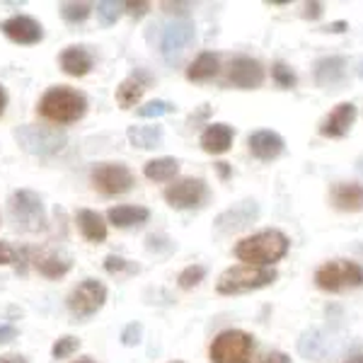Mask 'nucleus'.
Segmentation results:
<instances>
[{
    "instance_id": "28",
    "label": "nucleus",
    "mask_w": 363,
    "mask_h": 363,
    "mask_svg": "<svg viewBox=\"0 0 363 363\" xmlns=\"http://www.w3.org/2000/svg\"><path fill=\"white\" fill-rule=\"evenodd\" d=\"M128 140L131 145L143 150L157 148L162 143V128L160 126H128Z\"/></svg>"
},
{
    "instance_id": "23",
    "label": "nucleus",
    "mask_w": 363,
    "mask_h": 363,
    "mask_svg": "<svg viewBox=\"0 0 363 363\" xmlns=\"http://www.w3.org/2000/svg\"><path fill=\"white\" fill-rule=\"evenodd\" d=\"M75 220H78V228L85 240H90V242H104L107 240V223H104L102 216L95 213V211H87V208L78 211Z\"/></svg>"
},
{
    "instance_id": "36",
    "label": "nucleus",
    "mask_w": 363,
    "mask_h": 363,
    "mask_svg": "<svg viewBox=\"0 0 363 363\" xmlns=\"http://www.w3.org/2000/svg\"><path fill=\"white\" fill-rule=\"evenodd\" d=\"M145 247H148V252H155V255H169V252H174V242L165 235H150L145 240Z\"/></svg>"
},
{
    "instance_id": "27",
    "label": "nucleus",
    "mask_w": 363,
    "mask_h": 363,
    "mask_svg": "<svg viewBox=\"0 0 363 363\" xmlns=\"http://www.w3.org/2000/svg\"><path fill=\"white\" fill-rule=\"evenodd\" d=\"M179 172V160L177 157H155V160L145 162L143 174L150 182H167Z\"/></svg>"
},
{
    "instance_id": "10",
    "label": "nucleus",
    "mask_w": 363,
    "mask_h": 363,
    "mask_svg": "<svg viewBox=\"0 0 363 363\" xmlns=\"http://www.w3.org/2000/svg\"><path fill=\"white\" fill-rule=\"evenodd\" d=\"M107 301V289H104L102 281L97 279H85L80 286H75L68 296V310L78 320L92 318L99 308Z\"/></svg>"
},
{
    "instance_id": "33",
    "label": "nucleus",
    "mask_w": 363,
    "mask_h": 363,
    "mask_svg": "<svg viewBox=\"0 0 363 363\" xmlns=\"http://www.w3.org/2000/svg\"><path fill=\"white\" fill-rule=\"evenodd\" d=\"M272 78H274V83L279 87H284V90H291V87H296V83H298V75L286 66L284 61H277L272 66Z\"/></svg>"
},
{
    "instance_id": "17",
    "label": "nucleus",
    "mask_w": 363,
    "mask_h": 363,
    "mask_svg": "<svg viewBox=\"0 0 363 363\" xmlns=\"http://www.w3.org/2000/svg\"><path fill=\"white\" fill-rule=\"evenodd\" d=\"M330 201L342 213H359V211H363V184H359V182H337L330 189Z\"/></svg>"
},
{
    "instance_id": "24",
    "label": "nucleus",
    "mask_w": 363,
    "mask_h": 363,
    "mask_svg": "<svg viewBox=\"0 0 363 363\" xmlns=\"http://www.w3.org/2000/svg\"><path fill=\"white\" fill-rule=\"evenodd\" d=\"M145 85H148V78H145L143 73L126 78L124 83L116 87V102H119L124 109L133 107V104H138L140 97H143V92H145Z\"/></svg>"
},
{
    "instance_id": "19",
    "label": "nucleus",
    "mask_w": 363,
    "mask_h": 363,
    "mask_svg": "<svg viewBox=\"0 0 363 363\" xmlns=\"http://www.w3.org/2000/svg\"><path fill=\"white\" fill-rule=\"evenodd\" d=\"M347 73V58L344 56H325L315 63V83L320 87H335L344 80Z\"/></svg>"
},
{
    "instance_id": "6",
    "label": "nucleus",
    "mask_w": 363,
    "mask_h": 363,
    "mask_svg": "<svg viewBox=\"0 0 363 363\" xmlns=\"http://www.w3.org/2000/svg\"><path fill=\"white\" fill-rule=\"evenodd\" d=\"M255 337L242 330H225L211 344V363H250L255 354Z\"/></svg>"
},
{
    "instance_id": "32",
    "label": "nucleus",
    "mask_w": 363,
    "mask_h": 363,
    "mask_svg": "<svg viewBox=\"0 0 363 363\" xmlns=\"http://www.w3.org/2000/svg\"><path fill=\"white\" fill-rule=\"evenodd\" d=\"M203 279H206V267L191 264V267H186L184 272H182L179 277H177V284H179V289L189 291V289H194V286L201 284Z\"/></svg>"
},
{
    "instance_id": "7",
    "label": "nucleus",
    "mask_w": 363,
    "mask_h": 363,
    "mask_svg": "<svg viewBox=\"0 0 363 363\" xmlns=\"http://www.w3.org/2000/svg\"><path fill=\"white\" fill-rule=\"evenodd\" d=\"M347 339L332 330H306L298 339V354L313 363H327L342 356Z\"/></svg>"
},
{
    "instance_id": "3",
    "label": "nucleus",
    "mask_w": 363,
    "mask_h": 363,
    "mask_svg": "<svg viewBox=\"0 0 363 363\" xmlns=\"http://www.w3.org/2000/svg\"><path fill=\"white\" fill-rule=\"evenodd\" d=\"M277 279H279V274H277V269H272V267L240 264V267L225 269V272L220 274L218 284H216V291H218L220 296H238V294H247V291L272 286Z\"/></svg>"
},
{
    "instance_id": "42",
    "label": "nucleus",
    "mask_w": 363,
    "mask_h": 363,
    "mask_svg": "<svg viewBox=\"0 0 363 363\" xmlns=\"http://www.w3.org/2000/svg\"><path fill=\"white\" fill-rule=\"evenodd\" d=\"M322 10H325L322 3H306V13H303V17H306V20H320Z\"/></svg>"
},
{
    "instance_id": "53",
    "label": "nucleus",
    "mask_w": 363,
    "mask_h": 363,
    "mask_svg": "<svg viewBox=\"0 0 363 363\" xmlns=\"http://www.w3.org/2000/svg\"><path fill=\"white\" fill-rule=\"evenodd\" d=\"M361 252H363V245H361Z\"/></svg>"
},
{
    "instance_id": "26",
    "label": "nucleus",
    "mask_w": 363,
    "mask_h": 363,
    "mask_svg": "<svg viewBox=\"0 0 363 363\" xmlns=\"http://www.w3.org/2000/svg\"><path fill=\"white\" fill-rule=\"evenodd\" d=\"M218 70H220L218 56L206 51V54H201L189 68H186V78H189L191 83H203V80H211L213 75H218Z\"/></svg>"
},
{
    "instance_id": "40",
    "label": "nucleus",
    "mask_w": 363,
    "mask_h": 363,
    "mask_svg": "<svg viewBox=\"0 0 363 363\" xmlns=\"http://www.w3.org/2000/svg\"><path fill=\"white\" fill-rule=\"evenodd\" d=\"M191 8H194L191 3H162V10L169 15H186Z\"/></svg>"
},
{
    "instance_id": "14",
    "label": "nucleus",
    "mask_w": 363,
    "mask_h": 363,
    "mask_svg": "<svg viewBox=\"0 0 363 363\" xmlns=\"http://www.w3.org/2000/svg\"><path fill=\"white\" fill-rule=\"evenodd\" d=\"M228 83L240 87V90H257L264 83V68L257 58L238 56L230 63V70H228Z\"/></svg>"
},
{
    "instance_id": "22",
    "label": "nucleus",
    "mask_w": 363,
    "mask_h": 363,
    "mask_svg": "<svg viewBox=\"0 0 363 363\" xmlns=\"http://www.w3.org/2000/svg\"><path fill=\"white\" fill-rule=\"evenodd\" d=\"M32 262L39 269V274H44L46 279H58L70 272V259L56 255V252H37L32 257Z\"/></svg>"
},
{
    "instance_id": "34",
    "label": "nucleus",
    "mask_w": 363,
    "mask_h": 363,
    "mask_svg": "<svg viewBox=\"0 0 363 363\" xmlns=\"http://www.w3.org/2000/svg\"><path fill=\"white\" fill-rule=\"evenodd\" d=\"M78 347H80V339H75V337H61L54 344L51 354H54V359H68L70 354H75V351H78Z\"/></svg>"
},
{
    "instance_id": "11",
    "label": "nucleus",
    "mask_w": 363,
    "mask_h": 363,
    "mask_svg": "<svg viewBox=\"0 0 363 363\" xmlns=\"http://www.w3.org/2000/svg\"><path fill=\"white\" fill-rule=\"evenodd\" d=\"M165 201L172 208H201L208 201V186L199 177H184L177 179L165 189Z\"/></svg>"
},
{
    "instance_id": "49",
    "label": "nucleus",
    "mask_w": 363,
    "mask_h": 363,
    "mask_svg": "<svg viewBox=\"0 0 363 363\" xmlns=\"http://www.w3.org/2000/svg\"><path fill=\"white\" fill-rule=\"evenodd\" d=\"M356 169H359V172L363 174V155L359 157V160H356Z\"/></svg>"
},
{
    "instance_id": "52",
    "label": "nucleus",
    "mask_w": 363,
    "mask_h": 363,
    "mask_svg": "<svg viewBox=\"0 0 363 363\" xmlns=\"http://www.w3.org/2000/svg\"><path fill=\"white\" fill-rule=\"evenodd\" d=\"M172 363H184V361H172Z\"/></svg>"
},
{
    "instance_id": "12",
    "label": "nucleus",
    "mask_w": 363,
    "mask_h": 363,
    "mask_svg": "<svg viewBox=\"0 0 363 363\" xmlns=\"http://www.w3.org/2000/svg\"><path fill=\"white\" fill-rule=\"evenodd\" d=\"M194 39H196L194 22H189V20L169 22V25L162 27V32H160V54L165 56L169 63L177 61L182 56V51L194 42Z\"/></svg>"
},
{
    "instance_id": "48",
    "label": "nucleus",
    "mask_w": 363,
    "mask_h": 363,
    "mask_svg": "<svg viewBox=\"0 0 363 363\" xmlns=\"http://www.w3.org/2000/svg\"><path fill=\"white\" fill-rule=\"evenodd\" d=\"M5 104H8V95H5V87L0 85V116L5 112Z\"/></svg>"
},
{
    "instance_id": "21",
    "label": "nucleus",
    "mask_w": 363,
    "mask_h": 363,
    "mask_svg": "<svg viewBox=\"0 0 363 363\" xmlns=\"http://www.w3.org/2000/svg\"><path fill=\"white\" fill-rule=\"evenodd\" d=\"M61 68L66 70L68 75H87L92 68V56L85 46H68L66 51L61 54Z\"/></svg>"
},
{
    "instance_id": "41",
    "label": "nucleus",
    "mask_w": 363,
    "mask_h": 363,
    "mask_svg": "<svg viewBox=\"0 0 363 363\" xmlns=\"http://www.w3.org/2000/svg\"><path fill=\"white\" fill-rule=\"evenodd\" d=\"M17 259V252L8 242H0V264H13Z\"/></svg>"
},
{
    "instance_id": "50",
    "label": "nucleus",
    "mask_w": 363,
    "mask_h": 363,
    "mask_svg": "<svg viewBox=\"0 0 363 363\" xmlns=\"http://www.w3.org/2000/svg\"><path fill=\"white\" fill-rule=\"evenodd\" d=\"M73 363H95L90 359V356H83V359H78V361H73Z\"/></svg>"
},
{
    "instance_id": "37",
    "label": "nucleus",
    "mask_w": 363,
    "mask_h": 363,
    "mask_svg": "<svg viewBox=\"0 0 363 363\" xmlns=\"http://www.w3.org/2000/svg\"><path fill=\"white\" fill-rule=\"evenodd\" d=\"M140 335H143V327H140L138 322H131V325H126L124 332H121V344H124V347H136L140 342Z\"/></svg>"
},
{
    "instance_id": "13",
    "label": "nucleus",
    "mask_w": 363,
    "mask_h": 363,
    "mask_svg": "<svg viewBox=\"0 0 363 363\" xmlns=\"http://www.w3.org/2000/svg\"><path fill=\"white\" fill-rule=\"evenodd\" d=\"M257 218H259V203H257L255 199H245V201L235 203L233 208L216 216L213 228L218 233H238L252 225Z\"/></svg>"
},
{
    "instance_id": "35",
    "label": "nucleus",
    "mask_w": 363,
    "mask_h": 363,
    "mask_svg": "<svg viewBox=\"0 0 363 363\" xmlns=\"http://www.w3.org/2000/svg\"><path fill=\"white\" fill-rule=\"evenodd\" d=\"M104 269H107L109 274H121V272L136 274L138 272L136 264H131L128 259H124V257H116V255H109L107 259H104Z\"/></svg>"
},
{
    "instance_id": "8",
    "label": "nucleus",
    "mask_w": 363,
    "mask_h": 363,
    "mask_svg": "<svg viewBox=\"0 0 363 363\" xmlns=\"http://www.w3.org/2000/svg\"><path fill=\"white\" fill-rule=\"evenodd\" d=\"M15 140L20 143L22 150L32 155H56L66 148L68 138L66 133L56 131V128H44V126H34V124H25L15 128Z\"/></svg>"
},
{
    "instance_id": "45",
    "label": "nucleus",
    "mask_w": 363,
    "mask_h": 363,
    "mask_svg": "<svg viewBox=\"0 0 363 363\" xmlns=\"http://www.w3.org/2000/svg\"><path fill=\"white\" fill-rule=\"evenodd\" d=\"M0 363H27V359L20 354H5V356H0Z\"/></svg>"
},
{
    "instance_id": "15",
    "label": "nucleus",
    "mask_w": 363,
    "mask_h": 363,
    "mask_svg": "<svg viewBox=\"0 0 363 363\" xmlns=\"http://www.w3.org/2000/svg\"><path fill=\"white\" fill-rule=\"evenodd\" d=\"M356 121V107L351 102H339L325 119L320 121L318 133L325 138H344Z\"/></svg>"
},
{
    "instance_id": "39",
    "label": "nucleus",
    "mask_w": 363,
    "mask_h": 363,
    "mask_svg": "<svg viewBox=\"0 0 363 363\" xmlns=\"http://www.w3.org/2000/svg\"><path fill=\"white\" fill-rule=\"evenodd\" d=\"M257 363H294V361H291V356L284 354V351H269V354L262 356Z\"/></svg>"
},
{
    "instance_id": "29",
    "label": "nucleus",
    "mask_w": 363,
    "mask_h": 363,
    "mask_svg": "<svg viewBox=\"0 0 363 363\" xmlns=\"http://www.w3.org/2000/svg\"><path fill=\"white\" fill-rule=\"evenodd\" d=\"M121 13H124V3H114V0H102V3H97V17L104 27L114 25L121 17Z\"/></svg>"
},
{
    "instance_id": "2",
    "label": "nucleus",
    "mask_w": 363,
    "mask_h": 363,
    "mask_svg": "<svg viewBox=\"0 0 363 363\" xmlns=\"http://www.w3.org/2000/svg\"><path fill=\"white\" fill-rule=\"evenodd\" d=\"M87 112V99L83 92L73 90V87H51L39 99V114L51 124H73V121L83 119Z\"/></svg>"
},
{
    "instance_id": "38",
    "label": "nucleus",
    "mask_w": 363,
    "mask_h": 363,
    "mask_svg": "<svg viewBox=\"0 0 363 363\" xmlns=\"http://www.w3.org/2000/svg\"><path fill=\"white\" fill-rule=\"evenodd\" d=\"M124 10L131 17H136V20H140L143 15H148L150 10V3H124Z\"/></svg>"
},
{
    "instance_id": "51",
    "label": "nucleus",
    "mask_w": 363,
    "mask_h": 363,
    "mask_svg": "<svg viewBox=\"0 0 363 363\" xmlns=\"http://www.w3.org/2000/svg\"><path fill=\"white\" fill-rule=\"evenodd\" d=\"M356 73H359V78H363V61L359 63V68H356Z\"/></svg>"
},
{
    "instance_id": "5",
    "label": "nucleus",
    "mask_w": 363,
    "mask_h": 363,
    "mask_svg": "<svg viewBox=\"0 0 363 363\" xmlns=\"http://www.w3.org/2000/svg\"><path fill=\"white\" fill-rule=\"evenodd\" d=\"M10 211V220H13L15 230L22 233H39L46 228V213H44V203L39 194L29 189H20L10 196L8 201Z\"/></svg>"
},
{
    "instance_id": "46",
    "label": "nucleus",
    "mask_w": 363,
    "mask_h": 363,
    "mask_svg": "<svg viewBox=\"0 0 363 363\" xmlns=\"http://www.w3.org/2000/svg\"><path fill=\"white\" fill-rule=\"evenodd\" d=\"M344 363H363V351H354V354L344 356Z\"/></svg>"
},
{
    "instance_id": "43",
    "label": "nucleus",
    "mask_w": 363,
    "mask_h": 363,
    "mask_svg": "<svg viewBox=\"0 0 363 363\" xmlns=\"http://www.w3.org/2000/svg\"><path fill=\"white\" fill-rule=\"evenodd\" d=\"M17 337V327L13 325H0V344H8Z\"/></svg>"
},
{
    "instance_id": "44",
    "label": "nucleus",
    "mask_w": 363,
    "mask_h": 363,
    "mask_svg": "<svg viewBox=\"0 0 363 363\" xmlns=\"http://www.w3.org/2000/svg\"><path fill=\"white\" fill-rule=\"evenodd\" d=\"M349 25L347 22H332V25H327L325 27V32H332V34H342V32H347Z\"/></svg>"
},
{
    "instance_id": "47",
    "label": "nucleus",
    "mask_w": 363,
    "mask_h": 363,
    "mask_svg": "<svg viewBox=\"0 0 363 363\" xmlns=\"http://www.w3.org/2000/svg\"><path fill=\"white\" fill-rule=\"evenodd\" d=\"M216 167H218V174H220V177H223V179L230 177V167H228V162H218V165H216Z\"/></svg>"
},
{
    "instance_id": "31",
    "label": "nucleus",
    "mask_w": 363,
    "mask_h": 363,
    "mask_svg": "<svg viewBox=\"0 0 363 363\" xmlns=\"http://www.w3.org/2000/svg\"><path fill=\"white\" fill-rule=\"evenodd\" d=\"M174 112H177V104L167 102V99H153V102L138 107V116H143V119H153V116L174 114Z\"/></svg>"
},
{
    "instance_id": "9",
    "label": "nucleus",
    "mask_w": 363,
    "mask_h": 363,
    "mask_svg": "<svg viewBox=\"0 0 363 363\" xmlns=\"http://www.w3.org/2000/svg\"><path fill=\"white\" fill-rule=\"evenodd\" d=\"M90 182L104 196L126 194V191H131V186L136 184L131 169L126 165H121V162H102V165H97L92 169Z\"/></svg>"
},
{
    "instance_id": "18",
    "label": "nucleus",
    "mask_w": 363,
    "mask_h": 363,
    "mask_svg": "<svg viewBox=\"0 0 363 363\" xmlns=\"http://www.w3.org/2000/svg\"><path fill=\"white\" fill-rule=\"evenodd\" d=\"M247 148L257 160H277L284 153L286 143L277 131H269V128H259V131L250 133L247 138Z\"/></svg>"
},
{
    "instance_id": "25",
    "label": "nucleus",
    "mask_w": 363,
    "mask_h": 363,
    "mask_svg": "<svg viewBox=\"0 0 363 363\" xmlns=\"http://www.w3.org/2000/svg\"><path fill=\"white\" fill-rule=\"evenodd\" d=\"M148 216H150V211L143 206H116V208H109L107 218H109V223L116 228H133V225L145 223Z\"/></svg>"
},
{
    "instance_id": "4",
    "label": "nucleus",
    "mask_w": 363,
    "mask_h": 363,
    "mask_svg": "<svg viewBox=\"0 0 363 363\" xmlns=\"http://www.w3.org/2000/svg\"><path fill=\"white\" fill-rule=\"evenodd\" d=\"M315 286L325 294H342V291L361 289L363 267L351 259H332L315 269Z\"/></svg>"
},
{
    "instance_id": "20",
    "label": "nucleus",
    "mask_w": 363,
    "mask_h": 363,
    "mask_svg": "<svg viewBox=\"0 0 363 363\" xmlns=\"http://www.w3.org/2000/svg\"><path fill=\"white\" fill-rule=\"evenodd\" d=\"M233 138H235V128L233 126L208 124L206 131L201 133V148L211 155H220L233 145Z\"/></svg>"
},
{
    "instance_id": "16",
    "label": "nucleus",
    "mask_w": 363,
    "mask_h": 363,
    "mask_svg": "<svg viewBox=\"0 0 363 363\" xmlns=\"http://www.w3.org/2000/svg\"><path fill=\"white\" fill-rule=\"evenodd\" d=\"M0 29H3L5 37L13 39L15 44H37V42H42V37H44L42 25L27 15L10 17V20H5L3 25H0Z\"/></svg>"
},
{
    "instance_id": "1",
    "label": "nucleus",
    "mask_w": 363,
    "mask_h": 363,
    "mask_svg": "<svg viewBox=\"0 0 363 363\" xmlns=\"http://www.w3.org/2000/svg\"><path fill=\"white\" fill-rule=\"evenodd\" d=\"M291 240L286 233L277 230H259L250 238H242L235 245V257L240 262H247L252 267H272L289 255Z\"/></svg>"
},
{
    "instance_id": "30",
    "label": "nucleus",
    "mask_w": 363,
    "mask_h": 363,
    "mask_svg": "<svg viewBox=\"0 0 363 363\" xmlns=\"http://www.w3.org/2000/svg\"><path fill=\"white\" fill-rule=\"evenodd\" d=\"M90 5L87 3H63L61 5V15L68 25H78V22H85L90 17Z\"/></svg>"
}]
</instances>
